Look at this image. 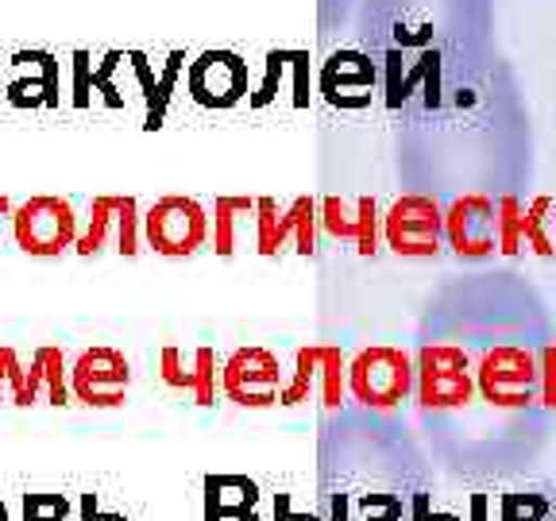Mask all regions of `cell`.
<instances>
[{
  "mask_svg": "<svg viewBox=\"0 0 556 521\" xmlns=\"http://www.w3.org/2000/svg\"><path fill=\"white\" fill-rule=\"evenodd\" d=\"M414 409L429 456L471 486L514 483L556 436V317L506 267L448 278L414 344Z\"/></svg>",
  "mask_w": 556,
  "mask_h": 521,
  "instance_id": "6da1fadb",
  "label": "cell"
},
{
  "mask_svg": "<svg viewBox=\"0 0 556 521\" xmlns=\"http://www.w3.org/2000/svg\"><path fill=\"white\" fill-rule=\"evenodd\" d=\"M402 143L406 193L452 205L464 198L526 201L533 182V124L503 59H483L433 101H414Z\"/></svg>",
  "mask_w": 556,
  "mask_h": 521,
  "instance_id": "7a4b0ae2",
  "label": "cell"
},
{
  "mask_svg": "<svg viewBox=\"0 0 556 521\" xmlns=\"http://www.w3.org/2000/svg\"><path fill=\"white\" fill-rule=\"evenodd\" d=\"M495 54V0H394L375 54L387 109L433 101Z\"/></svg>",
  "mask_w": 556,
  "mask_h": 521,
  "instance_id": "3957f363",
  "label": "cell"
},
{
  "mask_svg": "<svg viewBox=\"0 0 556 521\" xmlns=\"http://www.w3.org/2000/svg\"><path fill=\"white\" fill-rule=\"evenodd\" d=\"M317 521H433L429 456L387 414L367 409V425L340 444Z\"/></svg>",
  "mask_w": 556,
  "mask_h": 521,
  "instance_id": "277c9868",
  "label": "cell"
},
{
  "mask_svg": "<svg viewBox=\"0 0 556 521\" xmlns=\"http://www.w3.org/2000/svg\"><path fill=\"white\" fill-rule=\"evenodd\" d=\"M526 213V201L464 198L444 205V243L460 259H486L495 252H510V217Z\"/></svg>",
  "mask_w": 556,
  "mask_h": 521,
  "instance_id": "5b68a950",
  "label": "cell"
},
{
  "mask_svg": "<svg viewBox=\"0 0 556 521\" xmlns=\"http://www.w3.org/2000/svg\"><path fill=\"white\" fill-rule=\"evenodd\" d=\"M348 394L356 406L394 414L406 398H414V352L391 344L364 347L348 364Z\"/></svg>",
  "mask_w": 556,
  "mask_h": 521,
  "instance_id": "8992f818",
  "label": "cell"
},
{
  "mask_svg": "<svg viewBox=\"0 0 556 521\" xmlns=\"http://www.w3.org/2000/svg\"><path fill=\"white\" fill-rule=\"evenodd\" d=\"M12 240L31 259H59L62 252H74L81 232V220L66 198L39 193L12 208Z\"/></svg>",
  "mask_w": 556,
  "mask_h": 521,
  "instance_id": "52a82bcc",
  "label": "cell"
},
{
  "mask_svg": "<svg viewBox=\"0 0 556 521\" xmlns=\"http://www.w3.org/2000/svg\"><path fill=\"white\" fill-rule=\"evenodd\" d=\"M143 243L166 259H186L208 243V208L182 193L159 198L143 213Z\"/></svg>",
  "mask_w": 556,
  "mask_h": 521,
  "instance_id": "ba28073f",
  "label": "cell"
},
{
  "mask_svg": "<svg viewBox=\"0 0 556 521\" xmlns=\"http://www.w3.org/2000/svg\"><path fill=\"white\" fill-rule=\"evenodd\" d=\"M382 240L406 259H433L444 247V205L426 193H402L382 217Z\"/></svg>",
  "mask_w": 556,
  "mask_h": 521,
  "instance_id": "9c48e42d",
  "label": "cell"
},
{
  "mask_svg": "<svg viewBox=\"0 0 556 521\" xmlns=\"http://www.w3.org/2000/svg\"><path fill=\"white\" fill-rule=\"evenodd\" d=\"M131 386V364L124 352L109 344L86 347L74 364H70V394L74 402L89 409H116L124 406Z\"/></svg>",
  "mask_w": 556,
  "mask_h": 521,
  "instance_id": "30bf717a",
  "label": "cell"
},
{
  "mask_svg": "<svg viewBox=\"0 0 556 521\" xmlns=\"http://www.w3.org/2000/svg\"><path fill=\"white\" fill-rule=\"evenodd\" d=\"M186 93L201 109H232L252 93V69L236 51H201L186 66Z\"/></svg>",
  "mask_w": 556,
  "mask_h": 521,
  "instance_id": "8fae6325",
  "label": "cell"
},
{
  "mask_svg": "<svg viewBox=\"0 0 556 521\" xmlns=\"http://www.w3.org/2000/svg\"><path fill=\"white\" fill-rule=\"evenodd\" d=\"M282 364L267 347H236L232 356L220 364V391L236 406H275L282 398Z\"/></svg>",
  "mask_w": 556,
  "mask_h": 521,
  "instance_id": "7c38bea8",
  "label": "cell"
},
{
  "mask_svg": "<svg viewBox=\"0 0 556 521\" xmlns=\"http://www.w3.org/2000/svg\"><path fill=\"white\" fill-rule=\"evenodd\" d=\"M4 101L12 109H59L62 104V62L54 51L31 47L9 59Z\"/></svg>",
  "mask_w": 556,
  "mask_h": 521,
  "instance_id": "4fadbf2b",
  "label": "cell"
},
{
  "mask_svg": "<svg viewBox=\"0 0 556 521\" xmlns=\"http://www.w3.org/2000/svg\"><path fill=\"white\" fill-rule=\"evenodd\" d=\"M313 220H317L313 198H298L290 208H278V201L260 198L255 201V252L278 255L290 243L294 252L313 255Z\"/></svg>",
  "mask_w": 556,
  "mask_h": 521,
  "instance_id": "5bb4252c",
  "label": "cell"
},
{
  "mask_svg": "<svg viewBox=\"0 0 556 521\" xmlns=\"http://www.w3.org/2000/svg\"><path fill=\"white\" fill-rule=\"evenodd\" d=\"M379 89V66L364 51H337L321 66L317 93L337 109H367Z\"/></svg>",
  "mask_w": 556,
  "mask_h": 521,
  "instance_id": "9a60e30c",
  "label": "cell"
},
{
  "mask_svg": "<svg viewBox=\"0 0 556 521\" xmlns=\"http://www.w3.org/2000/svg\"><path fill=\"white\" fill-rule=\"evenodd\" d=\"M128 66H131V74H136L139 97H143V128L159 131L166 120V113H170L174 86H178V78L186 74L190 59H186V51H170L163 66L155 69L143 51H128Z\"/></svg>",
  "mask_w": 556,
  "mask_h": 521,
  "instance_id": "2e32d148",
  "label": "cell"
},
{
  "mask_svg": "<svg viewBox=\"0 0 556 521\" xmlns=\"http://www.w3.org/2000/svg\"><path fill=\"white\" fill-rule=\"evenodd\" d=\"M159 367H163V382L174 386V391L190 394L198 406H213L217 398V382H220V371H217V352L213 347H198L186 364L182 347L166 344L159 352Z\"/></svg>",
  "mask_w": 556,
  "mask_h": 521,
  "instance_id": "e0dca14e",
  "label": "cell"
},
{
  "mask_svg": "<svg viewBox=\"0 0 556 521\" xmlns=\"http://www.w3.org/2000/svg\"><path fill=\"white\" fill-rule=\"evenodd\" d=\"M35 402H47V406H70L74 402V394H70V364L59 344H39L31 352L20 409L35 406Z\"/></svg>",
  "mask_w": 556,
  "mask_h": 521,
  "instance_id": "ac0fdd59",
  "label": "cell"
},
{
  "mask_svg": "<svg viewBox=\"0 0 556 521\" xmlns=\"http://www.w3.org/2000/svg\"><path fill=\"white\" fill-rule=\"evenodd\" d=\"M321 225L340 240H356L359 252H375V201H359L356 213H348L337 198L321 205Z\"/></svg>",
  "mask_w": 556,
  "mask_h": 521,
  "instance_id": "d6986e66",
  "label": "cell"
},
{
  "mask_svg": "<svg viewBox=\"0 0 556 521\" xmlns=\"http://www.w3.org/2000/svg\"><path fill=\"white\" fill-rule=\"evenodd\" d=\"M248 217H255V201L252 198H217L213 213H208V240H213V252L232 255L236 240H240V225Z\"/></svg>",
  "mask_w": 556,
  "mask_h": 521,
  "instance_id": "ffe728a7",
  "label": "cell"
},
{
  "mask_svg": "<svg viewBox=\"0 0 556 521\" xmlns=\"http://www.w3.org/2000/svg\"><path fill=\"white\" fill-rule=\"evenodd\" d=\"M116 201L121 193H97L89 201V213H86V228L78 232V243H74V252L78 255H97L104 252V243L116 236Z\"/></svg>",
  "mask_w": 556,
  "mask_h": 521,
  "instance_id": "44dd1931",
  "label": "cell"
},
{
  "mask_svg": "<svg viewBox=\"0 0 556 521\" xmlns=\"http://www.w3.org/2000/svg\"><path fill=\"white\" fill-rule=\"evenodd\" d=\"M498 521H556L553 491H514L503 498Z\"/></svg>",
  "mask_w": 556,
  "mask_h": 521,
  "instance_id": "7402d4cb",
  "label": "cell"
},
{
  "mask_svg": "<svg viewBox=\"0 0 556 521\" xmlns=\"http://www.w3.org/2000/svg\"><path fill=\"white\" fill-rule=\"evenodd\" d=\"M116 252L121 255H139L143 252V213H139V201L136 198H121L116 201Z\"/></svg>",
  "mask_w": 556,
  "mask_h": 521,
  "instance_id": "603a6c76",
  "label": "cell"
},
{
  "mask_svg": "<svg viewBox=\"0 0 556 521\" xmlns=\"http://www.w3.org/2000/svg\"><path fill=\"white\" fill-rule=\"evenodd\" d=\"M24 379L27 364L20 359V352L12 344H0V406L4 402H12V406L24 402Z\"/></svg>",
  "mask_w": 556,
  "mask_h": 521,
  "instance_id": "cb8c5ba5",
  "label": "cell"
},
{
  "mask_svg": "<svg viewBox=\"0 0 556 521\" xmlns=\"http://www.w3.org/2000/svg\"><path fill=\"white\" fill-rule=\"evenodd\" d=\"M128 62V54L121 51H104V59L93 66V93H101V101L109 109H124V89L116 86V69Z\"/></svg>",
  "mask_w": 556,
  "mask_h": 521,
  "instance_id": "d4e9b609",
  "label": "cell"
},
{
  "mask_svg": "<svg viewBox=\"0 0 556 521\" xmlns=\"http://www.w3.org/2000/svg\"><path fill=\"white\" fill-rule=\"evenodd\" d=\"M70 104L89 109L93 104V54L74 51L70 54Z\"/></svg>",
  "mask_w": 556,
  "mask_h": 521,
  "instance_id": "484cf974",
  "label": "cell"
},
{
  "mask_svg": "<svg viewBox=\"0 0 556 521\" xmlns=\"http://www.w3.org/2000/svg\"><path fill=\"white\" fill-rule=\"evenodd\" d=\"M24 521H74L66 495H24Z\"/></svg>",
  "mask_w": 556,
  "mask_h": 521,
  "instance_id": "4316f807",
  "label": "cell"
},
{
  "mask_svg": "<svg viewBox=\"0 0 556 521\" xmlns=\"http://www.w3.org/2000/svg\"><path fill=\"white\" fill-rule=\"evenodd\" d=\"M282 69H287V51H270V54H267V74H263V86L252 93V104H255V109H263V104L275 101L278 86H282Z\"/></svg>",
  "mask_w": 556,
  "mask_h": 521,
  "instance_id": "83f0119b",
  "label": "cell"
},
{
  "mask_svg": "<svg viewBox=\"0 0 556 521\" xmlns=\"http://www.w3.org/2000/svg\"><path fill=\"white\" fill-rule=\"evenodd\" d=\"M78 521H128V518H124V513L104 510L101 498H97V495H81V503H78Z\"/></svg>",
  "mask_w": 556,
  "mask_h": 521,
  "instance_id": "f1b7e54d",
  "label": "cell"
},
{
  "mask_svg": "<svg viewBox=\"0 0 556 521\" xmlns=\"http://www.w3.org/2000/svg\"><path fill=\"white\" fill-rule=\"evenodd\" d=\"M12 208H16V205H12V201L4 198V193H0V220H4V217H12Z\"/></svg>",
  "mask_w": 556,
  "mask_h": 521,
  "instance_id": "f546056e",
  "label": "cell"
},
{
  "mask_svg": "<svg viewBox=\"0 0 556 521\" xmlns=\"http://www.w3.org/2000/svg\"><path fill=\"white\" fill-rule=\"evenodd\" d=\"M0 521H9V506H4V498H0Z\"/></svg>",
  "mask_w": 556,
  "mask_h": 521,
  "instance_id": "4dcf8cb0",
  "label": "cell"
},
{
  "mask_svg": "<svg viewBox=\"0 0 556 521\" xmlns=\"http://www.w3.org/2000/svg\"><path fill=\"white\" fill-rule=\"evenodd\" d=\"M553 240H556V213H553Z\"/></svg>",
  "mask_w": 556,
  "mask_h": 521,
  "instance_id": "1f68e13d",
  "label": "cell"
},
{
  "mask_svg": "<svg viewBox=\"0 0 556 521\" xmlns=\"http://www.w3.org/2000/svg\"><path fill=\"white\" fill-rule=\"evenodd\" d=\"M0 101H4V81H0Z\"/></svg>",
  "mask_w": 556,
  "mask_h": 521,
  "instance_id": "d6a6232c",
  "label": "cell"
}]
</instances>
